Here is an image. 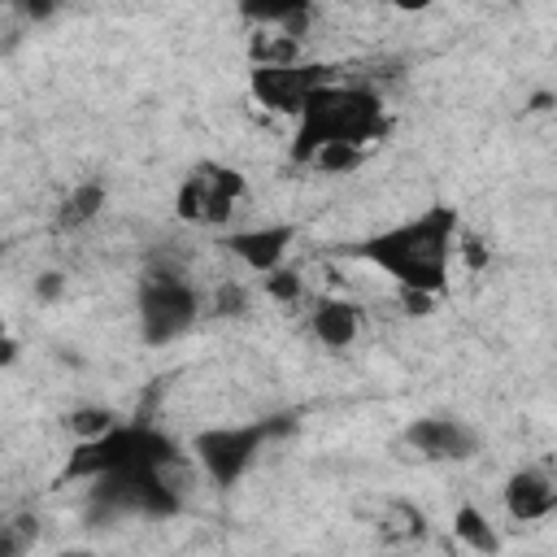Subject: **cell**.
Segmentation results:
<instances>
[{
    "label": "cell",
    "instance_id": "cell-18",
    "mask_svg": "<svg viewBox=\"0 0 557 557\" xmlns=\"http://www.w3.org/2000/svg\"><path fill=\"white\" fill-rule=\"evenodd\" d=\"M248 292L239 287V283H222L218 287V296H213V313L218 318H239V313H248Z\"/></svg>",
    "mask_w": 557,
    "mask_h": 557
},
{
    "label": "cell",
    "instance_id": "cell-8",
    "mask_svg": "<svg viewBox=\"0 0 557 557\" xmlns=\"http://www.w3.org/2000/svg\"><path fill=\"white\" fill-rule=\"evenodd\" d=\"M405 444L426 457V461H470L479 453V435L474 426H466L461 418L448 413H431V418H413L405 426Z\"/></svg>",
    "mask_w": 557,
    "mask_h": 557
},
{
    "label": "cell",
    "instance_id": "cell-19",
    "mask_svg": "<svg viewBox=\"0 0 557 557\" xmlns=\"http://www.w3.org/2000/svg\"><path fill=\"white\" fill-rule=\"evenodd\" d=\"M400 305H405V313H413V318H422V313H431V305H435V296H422V292H400Z\"/></svg>",
    "mask_w": 557,
    "mask_h": 557
},
{
    "label": "cell",
    "instance_id": "cell-6",
    "mask_svg": "<svg viewBox=\"0 0 557 557\" xmlns=\"http://www.w3.org/2000/svg\"><path fill=\"white\" fill-rule=\"evenodd\" d=\"M248 200V178L235 165L200 161L174 191V213L191 226H226L235 218V205Z\"/></svg>",
    "mask_w": 557,
    "mask_h": 557
},
{
    "label": "cell",
    "instance_id": "cell-13",
    "mask_svg": "<svg viewBox=\"0 0 557 557\" xmlns=\"http://www.w3.org/2000/svg\"><path fill=\"white\" fill-rule=\"evenodd\" d=\"M453 535L470 548V553H479V557H496L500 553V531L492 527V518L479 509V505H457L453 509Z\"/></svg>",
    "mask_w": 557,
    "mask_h": 557
},
{
    "label": "cell",
    "instance_id": "cell-22",
    "mask_svg": "<svg viewBox=\"0 0 557 557\" xmlns=\"http://www.w3.org/2000/svg\"><path fill=\"white\" fill-rule=\"evenodd\" d=\"M61 287H65V283H61V274H57V270H48V274L39 278L35 296H39V300H52V296H61Z\"/></svg>",
    "mask_w": 557,
    "mask_h": 557
},
{
    "label": "cell",
    "instance_id": "cell-26",
    "mask_svg": "<svg viewBox=\"0 0 557 557\" xmlns=\"http://www.w3.org/2000/svg\"><path fill=\"white\" fill-rule=\"evenodd\" d=\"M0 261H4V244H0Z\"/></svg>",
    "mask_w": 557,
    "mask_h": 557
},
{
    "label": "cell",
    "instance_id": "cell-7",
    "mask_svg": "<svg viewBox=\"0 0 557 557\" xmlns=\"http://www.w3.org/2000/svg\"><path fill=\"white\" fill-rule=\"evenodd\" d=\"M331 83V65H309V61H296V65H252L248 74V91L261 109L270 113H283V117H300L305 100Z\"/></svg>",
    "mask_w": 557,
    "mask_h": 557
},
{
    "label": "cell",
    "instance_id": "cell-10",
    "mask_svg": "<svg viewBox=\"0 0 557 557\" xmlns=\"http://www.w3.org/2000/svg\"><path fill=\"white\" fill-rule=\"evenodd\" d=\"M500 500H505V513H509L513 522H540V518H548V513L557 509V483H553V474L540 470V466H518V470L505 479Z\"/></svg>",
    "mask_w": 557,
    "mask_h": 557
},
{
    "label": "cell",
    "instance_id": "cell-17",
    "mask_svg": "<svg viewBox=\"0 0 557 557\" xmlns=\"http://www.w3.org/2000/svg\"><path fill=\"white\" fill-rule=\"evenodd\" d=\"M265 296L278 300V305H296V300L305 296V278H300V270H292V265L270 270V274H265Z\"/></svg>",
    "mask_w": 557,
    "mask_h": 557
},
{
    "label": "cell",
    "instance_id": "cell-4",
    "mask_svg": "<svg viewBox=\"0 0 557 557\" xmlns=\"http://www.w3.org/2000/svg\"><path fill=\"white\" fill-rule=\"evenodd\" d=\"M139 339L161 348L183 339L196 318H200V292L178 274V270H148V278L139 283Z\"/></svg>",
    "mask_w": 557,
    "mask_h": 557
},
{
    "label": "cell",
    "instance_id": "cell-2",
    "mask_svg": "<svg viewBox=\"0 0 557 557\" xmlns=\"http://www.w3.org/2000/svg\"><path fill=\"white\" fill-rule=\"evenodd\" d=\"M387 131V113H383V100L379 91L370 87H357V83H322L300 117H296V135H292V161L296 165H309L318 148L326 144H348V148H361L370 139H383Z\"/></svg>",
    "mask_w": 557,
    "mask_h": 557
},
{
    "label": "cell",
    "instance_id": "cell-3",
    "mask_svg": "<svg viewBox=\"0 0 557 557\" xmlns=\"http://www.w3.org/2000/svg\"><path fill=\"white\" fill-rule=\"evenodd\" d=\"M178 461H183L178 444L170 435H161L157 426H148V422H117L100 440H87V444L70 448L65 479L96 483V479L126 474V470H174Z\"/></svg>",
    "mask_w": 557,
    "mask_h": 557
},
{
    "label": "cell",
    "instance_id": "cell-23",
    "mask_svg": "<svg viewBox=\"0 0 557 557\" xmlns=\"http://www.w3.org/2000/svg\"><path fill=\"white\" fill-rule=\"evenodd\" d=\"M52 13V4H26V17H48Z\"/></svg>",
    "mask_w": 557,
    "mask_h": 557
},
{
    "label": "cell",
    "instance_id": "cell-9",
    "mask_svg": "<svg viewBox=\"0 0 557 557\" xmlns=\"http://www.w3.org/2000/svg\"><path fill=\"white\" fill-rule=\"evenodd\" d=\"M292 239H296V222H270V226H244V231H231V235L222 239V248H226L235 261H244L248 270L270 274V270L283 265Z\"/></svg>",
    "mask_w": 557,
    "mask_h": 557
},
{
    "label": "cell",
    "instance_id": "cell-5",
    "mask_svg": "<svg viewBox=\"0 0 557 557\" xmlns=\"http://www.w3.org/2000/svg\"><path fill=\"white\" fill-rule=\"evenodd\" d=\"M270 435H278V422L205 426V431L191 435V457H196V466H200L218 487H235V483L252 470V461H257V453H261V444H265Z\"/></svg>",
    "mask_w": 557,
    "mask_h": 557
},
{
    "label": "cell",
    "instance_id": "cell-24",
    "mask_svg": "<svg viewBox=\"0 0 557 557\" xmlns=\"http://www.w3.org/2000/svg\"><path fill=\"white\" fill-rule=\"evenodd\" d=\"M548 104H553V91H540V96H535V104H531V109H540V113H544V109H548Z\"/></svg>",
    "mask_w": 557,
    "mask_h": 557
},
{
    "label": "cell",
    "instance_id": "cell-1",
    "mask_svg": "<svg viewBox=\"0 0 557 557\" xmlns=\"http://www.w3.org/2000/svg\"><path fill=\"white\" fill-rule=\"evenodd\" d=\"M457 209L448 205H431L418 218H405L387 231H374L370 239H361L352 248V257L370 261L374 270H383L387 278H396L400 292H422V296H440L448 287V265L457 252Z\"/></svg>",
    "mask_w": 557,
    "mask_h": 557
},
{
    "label": "cell",
    "instance_id": "cell-25",
    "mask_svg": "<svg viewBox=\"0 0 557 557\" xmlns=\"http://www.w3.org/2000/svg\"><path fill=\"white\" fill-rule=\"evenodd\" d=\"M57 557H96V553H91V548H61Z\"/></svg>",
    "mask_w": 557,
    "mask_h": 557
},
{
    "label": "cell",
    "instance_id": "cell-14",
    "mask_svg": "<svg viewBox=\"0 0 557 557\" xmlns=\"http://www.w3.org/2000/svg\"><path fill=\"white\" fill-rule=\"evenodd\" d=\"M300 39L283 30H257L252 39V65H296L300 61Z\"/></svg>",
    "mask_w": 557,
    "mask_h": 557
},
{
    "label": "cell",
    "instance_id": "cell-16",
    "mask_svg": "<svg viewBox=\"0 0 557 557\" xmlns=\"http://www.w3.org/2000/svg\"><path fill=\"white\" fill-rule=\"evenodd\" d=\"M361 148H348V144H326V148H318L313 152V170H326V174H348V170H357L361 165Z\"/></svg>",
    "mask_w": 557,
    "mask_h": 557
},
{
    "label": "cell",
    "instance_id": "cell-15",
    "mask_svg": "<svg viewBox=\"0 0 557 557\" xmlns=\"http://www.w3.org/2000/svg\"><path fill=\"white\" fill-rule=\"evenodd\" d=\"M109 426H117V418H113V409H104V405H78V409L65 418V431H70L78 444L100 440Z\"/></svg>",
    "mask_w": 557,
    "mask_h": 557
},
{
    "label": "cell",
    "instance_id": "cell-20",
    "mask_svg": "<svg viewBox=\"0 0 557 557\" xmlns=\"http://www.w3.org/2000/svg\"><path fill=\"white\" fill-rule=\"evenodd\" d=\"M13 361H17V339H13L9 322L0 318V370H4V366H13Z\"/></svg>",
    "mask_w": 557,
    "mask_h": 557
},
{
    "label": "cell",
    "instance_id": "cell-12",
    "mask_svg": "<svg viewBox=\"0 0 557 557\" xmlns=\"http://www.w3.org/2000/svg\"><path fill=\"white\" fill-rule=\"evenodd\" d=\"M104 200H109V187H104L100 178L78 183V187L61 200V209H57V231H83L87 222H96V218H100Z\"/></svg>",
    "mask_w": 557,
    "mask_h": 557
},
{
    "label": "cell",
    "instance_id": "cell-11",
    "mask_svg": "<svg viewBox=\"0 0 557 557\" xmlns=\"http://www.w3.org/2000/svg\"><path fill=\"white\" fill-rule=\"evenodd\" d=\"M361 322L366 313L348 296H313L309 305V331L322 348H352L361 335Z\"/></svg>",
    "mask_w": 557,
    "mask_h": 557
},
{
    "label": "cell",
    "instance_id": "cell-21",
    "mask_svg": "<svg viewBox=\"0 0 557 557\" xmlns=\"http://www.w3.org/2000/svg\"><path fill=\"white\" fill-rule=\"evenodd\" d=\"M22 553V531H13L9 522H0V557H17Z\"/></svg>",
    "mask_w": 557,
    "mask_h": 557
}]
</instances>
